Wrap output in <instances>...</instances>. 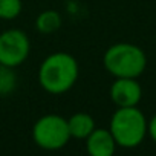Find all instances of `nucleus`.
<instances>
[{
    "label": "nucleus",
    "mask_w": 156,
    "mask_h": 156,
    "mask_svg": "<svg viewBox=\"0 0 156 156\" xmlns=\"http://www.w3.org/2000/svg\"><path fill=\"white\" fill-rule=\"evenodd\" d=\"M116 145L122 148L138 147L147 136V118L136 107H118L109 124Z\"/></svg>",
    "instance_id": "3"
},
{
    "label": "nucleus",
    "mask_w": 156,
    "mask_h": 156,
    "mask_svg": "<svg viewBox=\"0 0 156 156\" xmlns=\"http://www.w3.org/2000/svg\"><path fill=\"white\" fill-rule=\"evenodd\" d=\"M61 28V16L55 9H46L40 12L35 19V29L40 34L49 35L57 32Z\"/></svg>",
    "instance_id": "9"
},
{
    "label": "nucleus",
    "mask_w": 156,
    "mask_h": 156,
    "mask_svg": "<svg viewBox=\"0 0 156 156\" xmlns=\"http://www.w3.org/2000/svg\"><path fill=\"white\" fill-rule=\"evenodd\" d=\"M116 147V141L109 129L95 127L86 138V150L90 156H112Z\"/></svg>",
    "instance_id": "7"
},
{
    "label": "nucleus",
    "mask_w": 156,
    "mask_h": 156,
    "mask_svg": "<svg viewBox=\"0 0 156 156\" xmlns=\"http://www.w3.org/2000/svg\"><path fill=\"white\" fill-rule=\"evenodd\" d=\"M109 95L116 107H133L139 104L142 89L136 78H115L110 84Z\"/></svg>",
    "instance_id": "6"
},
{
    "label": "nucleus",
    "mask_w": 156,
    "mask_h": 156,
    "mask_svg": "<svg viewBox=\"0 0 156 156\" xmlns=\"http://www.w3.org/2000/svg\"><path fill=\"white\" fill-rule=\"evenodd\" d=\"M147 135L156 142V115H153L147 121Z\"/></svg>",
    "instance_id": "12"
},
{
    "label": "nucleus",
    "mask_w": 156,
    "mask_h": 156,
    "mask_svg": "<svg viewBox=\"0 0 156 156\" xmlns=\"http://www.w3.org/2000/svg\"><path fill=\"white\" fill-rule=\"evenodd\" d=\"M32 139L43 150L54 151L63 148L70 139L67 119L57 113L43 115L32 127Z\"/></svg>",
    "instance_id": "4"
},
{
    "label": "nucleus",
    "mask_w": 156,
    "mask_h": 156,
    "mask_svg": "<svg viewBox=\"0 0 156 156\" xmlns=\"http://www.w3.org/2000/svg\"><path fill=\"white\" fill-rule=\"evenodd\" d=\"M29 52L31 41L22 29L11 28L0 34V64L16 69L26 61Z\"/></svg>",
    "instance_id": "5"
},
{
    "label": "nucleus",
    "mask_w": 156,
    "mask_h": 156,
    "mask_svg": "<svg viewBox=\"0 0 156 156\" xmlns=\"http://www.w3.org/2000/svg\"><path fill=\"white\" fill-rule=\"evenodd\" d=\"M80 75V67L73 55L67 52H54L48 55L38 67V83L51 95L69 92Z\"/></svg>",
    "instance_id": "1"
},
{
    "label": "nucleus",
    "mask_w": 156,
    "mask_h": 156,
    "mask_svg": "<svg viewBox=\"0 0 156 156\" xmlns=\"http://www.w3.org/2000/svg\"><path fill=\"white\" fill-rule=\"evenodd\" d=\"M23 8L22 0H0V20H14Z\"/></svg>",
    "instance_id": "11"
},
{
    "label": "nucleus",
    "mask_w": 156,
    "mask_h": 156,
    "mask_svg": "<svg viewBox=\"0 0 156 156\" xmlns=\"http://www.w3.org/2000/svg\"><path fill=\"white\" fill-rule=\"evenodd\" d=\"M67 127L70 132V138L86 139L95 129V119L86 112H78L67 118Z\"/></svg>",
    "instance_id": "8"
},
{
    "label": "nucleus",
    "mask_w": 156,
    "mask_h": 156,
    "mask_svg": "<svg viewBox=\"0 0 156 156\" xmlns=\"http://www.w3.org/2000/svg\"><path fill=\"white\" fill-rule=\"evenodd\" d=\"M17 86V75L14 67L0 64V97H8Z\"/></svg>",
    "instance_id": "10"
},
{
    "label": "nucleus",
    "mask_w": 156,
    "mask_h": 156,
    "mask_svg": "<svg viewBox=\"0 0 156 156\" xmlns=\"http://www.w3.org/2000/svg\"><path fill=\"white\" fill-rule=\"evenodd\" d=\"M103 64L115 78H138L147 67V55L133 43H115L104 52Z\"/></svg>",
    "instance_id": "2"
}]
</instances>
